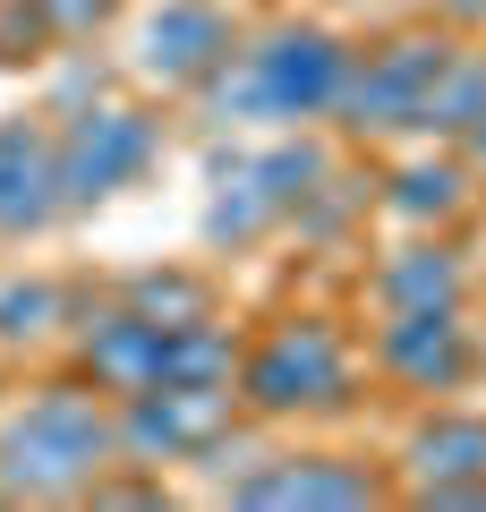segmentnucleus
Segmentation results:
<instances>
[{
    "label": "nucleus",
    "mask_w": 486,
    "mask_h": 512,
    "mask_svg": "<svg viewBox=\"0 0 486 512\" xmlns=\"http://www.w3.org/2000/svg\"><path fill=\"white\" fill-rule=\"evenodd\" d=\"M103 470H120V410L77 367L0 419V504H86Z\"/></svg>",
    "instance_id": "1"
},
{
    "label": "nucleus",
    "mask_w": 486,
    "mask_h": 512,
    "mask_svg": "<svg viewBox=\"0 0 486 512\" xmlns=\"http://www.w3.org/2000/svg\"><path fill=\"white\" fill-rule=\"evenodd\" d=\"M342 77H350V43L333 26H265L256 43H239L205 94H214L222 120H333L342 103Z\"/></svg>",
    "instance_id": "2"
},
{
    "label": "nucleus",
    "mask_w": 486,
    "mask_h": 512,
    "mask_svg": "<svg viewBox=\"0 0 486 512\" xmlns=\"http://www.w3.org/2000/svg\"><path fill=\"white\" fill-rule=\"evenodd\" d=\"M359 393V359L324 316H282L265 342L239 350V410L256 419H324V410H350Z\"/></svg>",
    "instance_id": "3"
},
{
    "label": "nucleus",
    "mask_w": 486,
    "mask_h": 512,
    "mask_svg": "<svg viewBox=\"0 0 486 512\" xmlns=\"http://www.w3.org/2000/svg\"><path fill=\"white\" fill-rule=\"evenodd\" d=\"M120 410V461H137V470H162V461H205L222 453V436H231L239 419V376H205V384H145V393H128Z\"/></svg>",
    "instance_id": "4"
},
{
    "label": "nucleus",
    "mask_w": 486,
    "mask_h": 512,
    "mask_svg": "<svg viewBox=\"0 0 486 512\" xmlns=\"http://www.w3.org/2000/svg\"><path fill=\"white\" fill-rule=\"evenodd\" d=\"M52 146H60V205H103L154 171L162 120L137 103H86L52 128Z\"/></svg>",
    "instance_id": "5"
},
{
    "label": "nucleus",
    "mask_w": 486,
    "mask_h": 512,
    "mask_svg": "<svg viewBox=\"0 0 486 512\" xmlns=\"http://www.w3.org/2000/svg\"><path fill=\"white\" fill-rule=\"evenodd\" d=\"M452 60V35H393L376 43V52H350V77H342V103H333V120L350 128V137H410L418 128V103H427L435 69Z\"/></svg>",
    "instance_id": "6"
},
{
    "label": "nucleus",
    "mask_w": 486,
    "mask_h": 512,
    "mask_svg": "<svg viewBox=\"0 0 486 512\" xmlns=\"http://www.w3.org/2000/svg\"><path fill=\"white\" fill-rule=\"evenodd\" d=\"M324 188V154L316 146H273V154H239L214 188V214H205V239L214 248H248L273 222H290L307 197Z\"/></svg>",
    "instance_id": "7"
},
{
    "label": "nucleus",
    "mask_w": 486,
    "mask_h": 512,
    "mask_svg": "<svg viewBox=\"0 0 486 512\" xmlns=\"http://www.w3.org/2000/svg\"><path fill=\"white\" fill-rule=\"evenodd\" d=\"M239 52V26L222 0H154L137 26V77L162 94H205V77Z\"/></svg>",
    "instance_id": "8"
},
{
    "label": "nucleus",
    "mask_w": 486,
    "mask_h": 512,
    "mask_svg": "<svg viewBox=\"0 0 486 512\" xmlns=\"http://www.w3.org/2000/svg\"><path fill=\"white\" fill-rule=\"evenodd\" d=\"M231 504H248V512H367V504H384V478L342 453H273L231 478Z\"/></svg>",
    "instance_id": "9"
},
{
    "label": "nucleus",
    "mask_w": 486,
    "mask_h": 512,
    "mask_svg": "<svg viewBox=\"0 0 486 512\" xmlns=\"http://www.w3.org/2000/svg\"><path fill=\"white\" fill-rule=\"evenodd\" d=\"M162 342H171V325L137 316L128 299H120V308L69 316V367L94 384V393H111V402H128V393H145V384H162Z\"/></svg>",
    "instance_id": "10"
},
{
    "label": "nucleus",
    "mask_w": 486,
    "mask_h": 512,
    "mask_svg": "<svg viewBox=\"0 0 486 512\" xmlns=\"http://www.w3.org/2000/svg\"><path fill=\"white\" fill-rule=\"evenodd\" d=\"M376 367L410 393H461L478 376V342H469L461 308H393L376 325Z\"/></svg>",
    "instance_id": "11"
},
{
    "label": "nucleus",
    "mask_w": 486,
    "mask_h": 512,
    "mask_svg": "<svg viewBox=\"0 0 486 512\" xmlns=\"http://www.w3.org/2000/svg\"><path fill=\"white\" fill-rule=\"evenodd\" d=\"M60 205V146L43 120H0V239H35Z\"/></svg>",
    "instance_id": "12"
},
{
    "label": "nucleus",
    "mask_w": 486,
    "mask_h": 512,
    "mask_svg": "<svg viewBox=\"0 0 486 512\" xmlns=\"http://www.w3.org/2000/svg\"><path fill=\"white\" fill-rule=\"evenodd\" d=\"M401 470H410L418 504H435L452 487H486V410H435V419H418L410 444H401Z\"/></svg>",
    "instance_id": "13"
},
{
    "label": "nucleus",
    "mask_w": 486,
    "mask_h": 512,
    "mask_svg": "<svg viewBox=\"0 0 486 512\" xmlns=\"http://www.w3.org/2000/svg\"><path fill=\"white\" fill-rule=\"evenodd\" d=\"M376 308H461V248L452 239H410V248H393L376 265Z\"/></svg>",
    "instance_id": "14"
},
{
    "label": "nucleus",
    "mask_w": 486,
    "mask_h": 512,
    "mask_svg": "<svg viewBox=\"0 0 486 512\" xmlns=\"http://www.w3.org/2000/svg\"><path fill=\"white\" fill-rule=\"evenodd\" d=\"M478 120H486V52H461V43H452V60L435 69L427 103H418V137H452V146H461Z\"/></svg>",
    "instance_id": "15"
},
{
    "label": "nucleus",
    "mask_w": 486,
    "mask_h": 512,
    "mask_svg": "<svg viewBox=\"0 0 486 512\" xmlns=\"http://www.w3.org/2000/svg\"><path fill=\"white\" fill-rule=\"evenodd\" d=\"M69 316H77V308H69V291H60V282H43V274L0 282V350H43Z\"/></svg>",
    "instance_id": "16"
},
{
    "label": "nucleus",
    "mask_w": 486,
    "mask_h": 512,
    "mask_svg": "<svg viewBox=\"0 0 486 512\" xmlns=\"http://www.w3.org/2000/svg\"><path fill=\"white\" fill-rule=\"evenodd\" d=\"M469 205V163L461 154H427V163H410L393 180V214L401 222H452Z\"/></svg>",
    "instance_id": "17"
},
{
    "label": "nucleus",
    "mask_w": 486,
    "mask_h": 512,
    "mask_svg": "<svg viewBox=\"0 0 486 512\" xmlns=\"http://www.w3.org/2000/svg\"><path fill=\"white\" fill-rule=\"evenodd\" d=\"M120 299L154 325H214V282L205 274H137Z\"/></svg>",
    "instance_id": "18"
},
{
    "label": "nucleus",
    "mask_w": 486,
    "mask_h": 512,
    "mask_svg": "<svg viewBox=\"0 0 486 512\" xmlns=\"http://www.w3.org/2000/svg\"><path fill=\"white\" fill-rule=\"evenodd\" d=\"M35 18L52 26V43H86L120 18V0H35Z\"/></svg>",
    "instance_id": "19"
},
{
    "label": "nucleus",
    "mask_w": 486,
    "mask_h": 512,
    "mask_svg": "<svg viewBox=\"0 0 486 512\" xmlns=\"http://www.w3.org/2000/svg\"><path fill=\"white\" fill-rule=\"evenodd\" d=\"M52 43V26L35 18V0H0V60H35Z\"/></svg>",
    "instance_id": "20"
},
{
    "label": "nucleus",
    "mask_w": 486,
    "mask_h": 512,
    "mask_svg": "<svg viewBox=\"0 0 486 512\" xmlns=\"http://www.w3.org/2000/svg\"><path fill=\"white\" fill-rule=\"evenodd\" d=\"M435 9H444L452 26H486V0H435Z\"/></svg>",
    "instance_id": "21"
},
{
    "label": "nucleus",
    "mask_w": 486,
    "mask_h": 512,
    "mask_svg": "<svg viewBox=\"0 0 486 512\" xmlns=\"http://www.w3.org/2000/svg\"><path fill=\"white\" fill-rule=\"evenodd\" d=\"M461 154H469V163L486 171V120H478V128H469V137H461Z\"/></svg>",
    "instance_id": "22"
},
{
    "label": "nucleus",
    "mask_w": 486,
    "mask_h": 512,
    "mask_svg": "<svg viewBox=\"0 0 486 512\" xmlns=\"http://www.w3.org/2000/svg\"><path fill=\"white\" fill-rule=\"evenodd\" d=\"M478 367H486V350H478Z\"/></svg>",
    "instance_id": "23"
}]
</instances>
